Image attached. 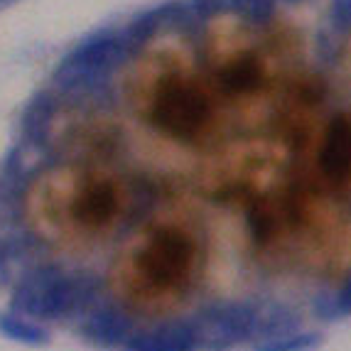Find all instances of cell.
Wrapping results in <instances>:
<instances>
[{
  "mask_svg": "<svg viewBox=\"0 0 351 351\" xmlns=\"http://www.w3.org/2000/svg\"><path fill=\"white\" fill-rule=\"evenodd\" d=\"M118 197L108 182H96L74 202V219L84 226H104L116 217Z\"/></svg>",
  "mask_w": 351,
  "mask_h": 351,
  "instance_id": "9c48e42d",
  "label": "cell"
},
{
  "mask_svg": "<svg viewBox=\"0 0 351 351\" xmlns=\"http://www.w3.org/2000/svg\"><path fill=\"white\" fill-rule=\"evenodd\" d=\"M194 246L187 236L177 228H162L152 236L150 243L143 248L138 265L143 276L160 287H170L187 276L192 263Z\"/></svg>",
  "mask_w": 351,
  "mask_h": 351,
  "instance_id": "5b68a950",
  "label": "cell"
},
{
  "mask_svg": "<svg viewBox=\"0 0 351 351\" xmlns=\"http://www.w3.org/2000/svg\"><path fill=\"white\" fill-rule=\"evenodd\" d=\"M258 302H217L197 312L192 319L197 346L226 351L256 337Z\"/></svg>",
  "mask_w": 351,
  "mask_h": 351,
  "instance_id": "3957f363",
  "label": "cell"
},
{
  "mask_svg": "<svg viewBox=\"0 0 351 351\" xmlns=\"http://www.w3.org/2000/svg\"><path fill=\"white\" fill-rule=\"evenodd\" d=\"M130 329H133V322L125 312H121L113 304H106V307H99L96 312L84 319L82 324V334L88 341L94 344H104V346H116L128 341Z\"/></svg>",
  "mask_w": 351,
  "mask_h": 351,
  "instance_id": "ba28073f",
  "label": "cell"
},
{
  "mask_svg": "<svg viewBox=\"0 0 351 351\" xmlns=\"http://www.w3.org/2000/svg\"><path fill=\"white\" fill-rule=\"evenodd\" d=\"M287 3H295V0H287Z\"/></svg>",
  "mask_w": 351,
  "mask_h": 351,
  "instance_id": "ac0fdd59",
  "label": "cell"
},
{
  "mask_svg": "<svg viewBox=\"0 0 351 351\" xmlns=\"http://www.w3.org/2000/svg\"><path fill=\"white\" fill-rule=\"evenodd\" d=\"M319 167L334 182H344L351 177V121L344 116L334 118L329 123L322 152H319Z\"/></svg>",
  "mask_w": 351,
  "mask_h": 351,
  "instance_id": "52a82bcc",
  "label": "cell"
},
{
  "mask_svg": "<svg viewBox=\"0 0 351 351\" xmlns=\"http://www.w3.org/2000/svg\"><path fill=\"white\" fill-rule=\"evenodd\" d=\"M319 344L317 334H282L273 339H263L256 346V351H312Z\"/></svg>",
  "mask_w": 351,
  "mask_h": 351,
  "instance_id": "9a60e30c",
  "label": "cell"
},
{
  "mask_svg": "<svg viewBox=\"0 0 351 351\" xmlns=\"http://www.w3.org/2000/svg\"><path fill=\"white\" fill-rule=\"evenodd\" d=\"M0 332L10 339L20 341V344H45L47 341V332L32 324L29 319H25V317L3 315L0 317Z\"/></svg>",
  "mask_w": 351,
  "mask_h": 351,
  "instance_id": "4fadbf2b",
  "label": "cell"
},
{
  "mask_svg": "<svg viewBox=\"0 0 351 351\" xmlns=\"http://www.w3.org/2000/svg\"><path fill=\"white\" fill-rule=\"evenodd\" d=\"M248 228H251L253 239L258 243H265L273 236V231H276V217H273V211L263 202H256L251 206V211H248Z\"/></svg>",
  "mask_w": 351,
  "mask_h": 351,
  "instance_id": "2e32d148",
  "label": "cell"
},
{
  "mask_svg": "<svg viewBox=\"0 0 351 351\" xmlns=\"http://www.w3.org/2000/svg\"><path fill=\"white\" fill-rule=\"evenodd\" d=\"M263 84V71L253 54H243V57L234 59L231 64H226L219 74V86L231 96L239 94H251Z\"/></svg>",
  "mask_w": 351,
  "mask_h": 351,
  "instance_id": "30bf717a",
  "label": "cell"
},
{
  "mask_svg": "<svg viewBox=\"0 0 351 351\" xmlns=\"http://www.w3.org/2000/svg\"><path fill=\"white\" fill-rule=\"evenodd\" d=\"M295 327H298V315L290 307L280 302H258V339H273V337H282V334H293Z\"/></svg>",
  "mask_w": 351,
  "mask_h": 351,
  "instance_id": "8fae6325",
  "label": "cell"
},
{
  "mask_svg": "<svg viewBox=\"0 0 351 351\" xmlns=\"http://www.w3.org/2000/svg\"><path fill=\"white\" fill-rule=\"evenodd\" d=\"M10 3H18V0H0V8H3V5H10Z\"/></svg>",
  "mask_w": 351,
  "mask_h": 351,
  "instance_id": "e0dca14e",
  "label": "cell"
},
{
  "mask_svg": "<svg viewBox=\"0 0 351 351\" xmlns=\"http://www.w3.org/2000/svg\"><path fill=\"white\" fill-rule=\"evenodd\" d=\"M49 118H52V101H49V96L42 94L40 99H35L27 106V111H25V118H23V128H25L29 145L42 147Z\"/></svg>",
  "mask_w": 351,
  "mask_h": 351,
  "instance_id": "7c38bea8",
  "label": "cell"
},
{
  "mask_svg": "<svg viewBox=\"0 0 351 351\" xmlns=\"http://www.w3.org/2000/svg\"><path fill=\"white\" fill-rule=\"evenodd\" d=\"M133 49L123 35H96L82 42L54 71V84L64 91H94L108 84L111 74L118 69Z\"/></svg>",
  "mask_w": 351,
  "mask_h": 351,
  "instance_id": "7a4b0ae2",
  "label": "cell"
},
{
  "mask_svg": "<svg viewBox=\"0 0 351 351\" xmlns=\"http://www.w3.org/2000/svg\"><path fill=\"white\" fill-rule=\"evenodd\" d=\"M211 116L209 99L187 82H172L160 91L152 123L177 141H192Z\"/></svg>",
  "mask_w": 351,
  "mask_h": 351,
  "instance_id": "277c9868",
  "label": "cell"
},
{
  "mask_svg": "<svg viewBox=\"0 0 351 351\" xmlns=\"http://www.w3.org/2000/svg\"><path fill=\"white\" fill-rule=\"evenodd\" d=\"M315 312L319 317H324V319H337V317L351 315V278L341 293L315 298Z\"/></svg>",
  "mask_w": 351,
  "mask_h": 351,
  "instance_id": "5bb4252c",
  "label": "cell"
},
{
  "mask_svg": "<svg viewBox=\"0 0 351 351\" xmlns=\"http://www.w3.org/2000/svg\"><path fill=\"white\" fill-rule=\"evenodd\" d=\"M99 293V280L91 276H66L54 265L32 270L12 295V307L37 319L74 317Z\"/></svg>",
  "mask_w": 351,
  "mask_h": 351,
  "instance_id": "6da1fadb",
  "label": "cell"
},
{
  "mask_svg": "<svg viewBox=\"0 0 351 351\" xmlns=\"http://www.w3.org/2000/svg\"><path fill=\"white\" fill-rule=\"evenodd\" d=\"M197 349V334L192 322L175 319L147 332L130 337L125 341V351H194Z\"/></svg>",
  "mask_w": 351,
  "mask_h": 351,
  "instance_id": "8992f818",
  "label": "cell"
}]
</instances>
